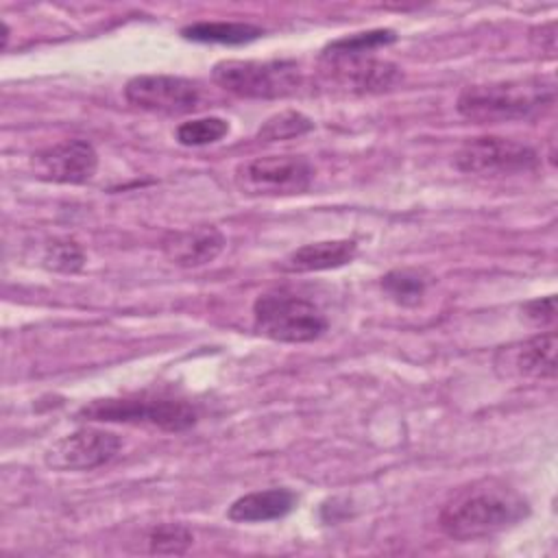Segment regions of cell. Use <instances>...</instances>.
<instances>
[{
	"label": "cell",
	"instance_id": "7c38bea8",
	"mask_svg": "<svg viewBox=\"0 0 558 558\" xmlns=\"http://www.w3.org/2000/svg\"><path fill=\"white\" fill-rule=\"evenodd\" d=\"M556 331L532 336L523 342L501 347L495 355V368L501 377L554 379L556 377Z\"/></svg>",
	"mask_w": 558,
	"mask_h": 558
},
{
	"label": "cell",
	"instance_id": "9a60e30c",
	"mask_svg": "<svg viewBox=\"0 0 558 558\" xmlns=\"http://www.w3.org/2000/svg\"><path fill=\"white\" fill-rule=\"evenodd\" d=\"M296 504V497L288 488H268V490H255L248 495L238 497L229 510L227 517L238 523H262V521H275L286 517Z\"/></svg>",
	"mask_w": 558,
	"mask_h": 558
},
{
	"label": "cell",
	"instance_id": "277c9868",
	"mask_svg": "<svg viewBox=\"0 0 558 558\" xmlns=\"http://www.w3.org/2000/svg\"><path fill=\"white\" fill-rule=\"evenodd\" d=\"M81 418L100 423H135L163 432H183L196 423V410L181 399H96L78 410Z\"/></svg>",
	"mask_w": 558,
	"mask_h": 558
},
{
	"label": "cell",
	"instance_id": "ffe728a7",
	"mask_svg": "<svg viewBox=\"0 0 558 558\" xmlns=\"http://www.w3.org/2000/svg\"><path fill=\"white\" fill-rule=\"evenodd\" d=\"M192 543L194 534L181 523H161L148 534V549L159 556H181Z\"/></svg>",
	"mask_w": 558,
	"mask_h": 558
},
{
	"label": "cell",
	"instance_id": "7402d4cb",
	"mask_svg": "<svg viewBox=\"0 0 558 558\" xmlns=\"http://www.w3.org/2000/svg\"><path fill=\"white\" fill-rule=\"evenodd\" d=\"M397 39V35L388 28H377V31H366V33H355L342 39L331 41L323 52H373L379 46H388Z\"/></svg>",
	"mask_w": 558,
	"mask_h": 558
},
{
	"label": "cell",
	"instance_id": "9c48e42d",
	"mask_svg": "<svg viewBox=\"0 0 558 558\" xmlns=\"http://www.w3.org/2000/svg\"><path fill=\"white\" fill-rule=\"evenodd\" d=\"M120 451V438L98 427H81L57 442L44 456V462L57 471H92L107 464Z\"/></svg>",
	"mask_w": 558,
	"mask_h": 558
},
{
	"label": "cell",
	"instance_id": "44dd1931",
	"mask_svg": "<svg viewBox=\"0 0 558 558\" xmlns=\"http://www.w3.org/2000/svg\"><path fill=\"white\" fill-rule=\"evenodd\" d=\"M41 262L48 270L57 272H78L85 264L83 248L68 238H54L44 246Z\"/></svg>",
	"mask_w": 558,
	"mask_h": 558
},
{
	"label": "cell",
	"instance_id": "6da1fadb",
	"mask_svg": "<svg viewBox=\"0 0 558 558\" xmlns=\"http://www.w3.org/2000/svg\"><path fill=\"white\" fill-rule=\"evenodd\" d=\"M530 512L523 495L499 480L473 482L453 493L438 514L440 530L460 543L490 538Z\"/></svg>",
	"mask_w": 558,
	"mask_h": 558
},
{
	"label": "cell",
	"instance_id": "8992f818",
	"mask_svg": "<svg viewBox=\"0 0 558 558\" xmlns=\"http://www.w3.org/2000/svg\"><path fill=\"white\" fill-rule=\"evenodd\" d=\"M314 170L301 155H268L244 161L235 168V185L246 196H292L303 194Z\"/></svg>",
	"mask_w": 558,
	"mask_h": 558
},
{
	"label": "cell",
	"instance_id": "7a4b0ae2",
	"mask_svg": "<svg viewBox=\"0 0 558 558\" xmlns=\"http://www.w3.org/2000/svg\"><path fill=\"white\" fill-rule=\"evenodd\" d=\"M554 98L556 87L551 78L530 76L469 85L460 92L456 109L462 118L480 124L510 122L543 113L554 105Z\"/></svg>",
	"mask_w": 558,
	"mask_h": 558
},
{
	"label": "cell",
	"instance_id": "603a6c76",
	"mask_svg": "<svg viewBox=\"0 0 558 558\" xmlns=\"http://www.w3.org/2000/svg\"><path fill=\"white\" fill-rule=\"evenodd\" d=\"M523 316L536 325V327H543V325H551L556 320V296L549 294V296H541V299H532L527 301L523 307H521Z\"/></svg>",
	"mask_w": 558,
	"mask_h": 558
},
{
	"label": "cell",
	"instance_id": "30bf717a",
	"mask_svg": "<svg viewBox=\"0 0 558 558\" xmlns=\"http://www.w3.org/2000/svg\"><path fill=\"white\" fill-rule=\"evenodd\" d=\"M31 166L35 177L41 181L78 185L96 174L98 153L85 140H63L37 150Z\"/></svg>",
	"mask_w": 558,
	"mask_h": 558
},
{
	"label": "cell",
	"instance_id": "2e32d148",
	"mask_svg": "<svg viewBox=\"0 0 558 558\" xmlns=\"http://www.w3.org/2000/svg\"><path fill=\"white\" fill-rule=\"evenodd\" d=\"M181 35L192 41L203 44H248L262 35L259 26L244 22H196L181 28Z\"/></svg>",
	"mask_w": 558,
	"mask_h": 558
},
{
	"label": "cell",
	"instance_id": "5bb4252c",
	"mask_svg": "<svg viewBox=\"0 0 558 558\" xmlns=\"http://www.w3.org/2000/svg\"><path fill=\"white\" fill-rule=\"evenodd\" d=\"M357 255L355 240H325L312 242L294 248L281 262V270L286 272H316L340 268L349 264Z\"/></svg>",
	"mask_w": 558,
	"mask_h": 558
},
{
	"label": "cell",
	"instance_id": "d6986e66",
	"mask_svg": "<svg viewBox=\"0 0 558 558\" xmlns=\"http://www.w3.org/2000/svg\"><path fill=\"white\" fill-rule=\"evenodd\" d=\"M229 133V122L216 116L181 122L174 131V137L183 146H205L222 140Z\"/></svg>",
	"mask_w": 558,
	"mask_h": 558
},
{
	"label": "cell",
	"instance_id": "ba28073f",
	"mask_svg": "<svg viewBox=\"0 0 558 558\" xmlns=\"http://www.w3.org/2000/svg\"><path fill=\"white\" fill-rule=\"evenodd\" d=\"M124 98L144 111L181 116L198 107L201 92L192 81L183 76L140 74L124 85Z\"/></svg>",
	"mask_w": 558,
	"mask_h": 558
},
{
	"label": "cell",
	"instance_id": "e0dca14e",
	"mask_svg": "<svg viewBox=\"0 0 558 558\" xmlns=\"http://www.w3.org/2000/svg\"><path fill=\"white\" fill-rule=\"evenodd\" d=\"M381 290L399 305L412 307L416 305L425 290H427V277L418 270L410 268H397L381 277Z\"/></svg>",
	"mask_w": 558,
	"mask_h": 558
},
{
	"label": "cell",
	"instance_id": "ac0fdd59",
	"mask_svg": "<svg viewBox=\"0 0 558 558\" xmlns=\"http://www.w3.org/2000/svg\"><path fill=\"white\" fill-rule=\"evenodd\" d=\"M314 129V122L301 113V111H281L270 116L257 131V137L264 142H281V140H292L299 137L307 131Z\"/></svg>",
	"mask_w": 558,
	"mask_h": 558
},
{
	"label": "cell",
	"instance_id": "4fadbf2b",
	"mask_svg": "<svg viewBox=\"0 0 558 558\" xmlns=\"http://www.w3.org/2000/svg\"><path fill=\"white\" fill-rule=\"evenodd\" d=\"M225 248V235L214 225H198L181 231H170L163 242V255L183 268H196L214 262Z\"/></svg>",
	"mask_w": 558,
	"mask_h": 558
},
{
	"label": "cell",
	"instance_id": "5b68a950",
	"mask_svg": "<svg viewBox=\"0 0 558 558\" xmlns=\"http://www.w3.org/2000/svg\"><path fill=\"white\" fill-rule=\"evenodd\" d=\"M214 81L244 98H283L296 92L301 83V74L294 61H242V59H227L214 65L211 70Z\"/></svg>",
	"mask_w": 558,
	"mask_h": 558
},
{
	"label": "cell",
	"instance_id": "8fae6325",
	"mask_svg": "<svg viewBox=\"0 0 558 558\" xmlns=\"http://www.w3.org/2000/svg\"><path fill=\"white\" fill-rule=\"evenodd\" d=\"M325 72L347 89L381 92L390 89L401 78V70L371 57V52H323Z\"/></svg>",
	"mask_w": 558,
	"mask_h": 558
},
{
	"label": "cell",
	"instance_id": "52a82bcc",
	"mask_svg": "<svg viewBox=\"0 0 558 558\" xmlns=\"http://www.w3.org/2000/svg\"><path fill=\"white\" fill-rule=\"evenodd\" d=\"M458 170L469 174H514L527 172L536 166L538 155L527 144L499 135H482L466 140L456 157Z\"/></svg>",
	"mask_w": 558,
	"mask_h": 558
},
{
	"label": "cell",
	"instance_id": "3957f363",
	"mask_svg": "<svg viewBox=\"0 0 558 558\" xmlns=\"http://www.w3.org/2000/svg\"><path fill=\"white\" fill-rule=\"evenodd\" d=\"M253 325L257 333L279 342H310L327 331V318L312 301L286 292L259 294Z\"/></svg>",
	"mask_w": 558,
	"mask_h": 558
}]
</instances>
